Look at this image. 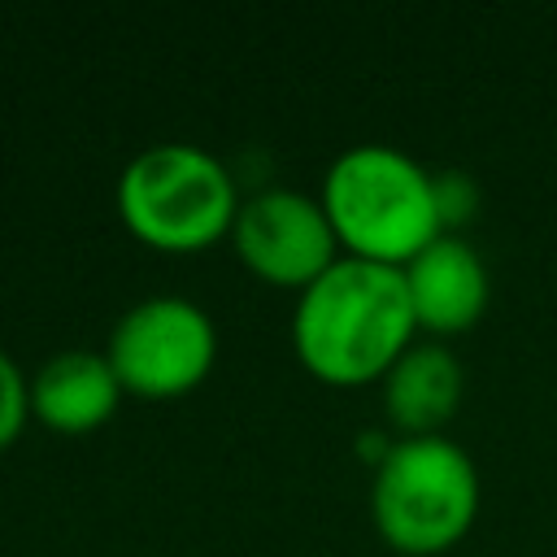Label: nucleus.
<instances>
[{
    "mask_svg": "<svg viewBox=\"0 0 557 557\" xmlns=\"http://www.w3.org/2000/svg\"><path fill=\"white\" fill-rule=\"evenodd\" d=\"M122 396L104 352L65 348L30 374V422L52 435H91L117 413Z\"/></svg>",
    "mask_w": 557,
    "mask_h": 557,
    "instance_id": "nucleus-9",
    "label": "nucleus"
},
{
    "mask_svg": "<svg viewBox=\"0 0 557 557\" xmlns=\"http://www.w3.org/2000/svg\"><path fill=\"white\" fill-rule=\"evenodd\" d=\"M231 248L252 278L296 296L344 257L322 200L296 187L248 191L231 226Z\"/></svg>",
    "mask_w": 557,
    "mask_h": 557,
    "instance_id": "nucleus-6",
    "label": "nucleus"
},
{
    "mask_svg": "<svg viewBox=\"0 0 557 557\" xmlns=\"http://www.w3.org/2000/svg\"><path fill=\"white\" fill-rule=\"evenodd\" d=\"M479 466L453 435L392 440L370 474L374 531L400 557H440L457 548L479 518Z\"/></svg>",
    "mask_w": 557,
    "mask_h": 557,
    "instance_id": "nucleus-4",
    "label": "nucleus"
},
{
    "mask_svg": "<svg viewBox=\"0 0 557 557\" xmlns=\"http://www.w3.org/2000/svg\"><path fill=\"white\" fill-rule=\"evenodd\" d=\"M418 322L396 265L339 257L318 274L292 313V352L326 387H366L413 348Z\"/></svg>",
    "mask_w": 557,
    "mask_h": 557,
    "instance_id": "nucleus-1",
    "label": "nucleus"
},
{
    "mask_svg": "<svg viewBox=\"0 0 557 557\" xmlns=\"http://www.w3.org/2000/svg\"><path fill=\"white\" fill-rule=\"evenodd\" d=\"M104 357L126 396L178 400L213 374L218 326L187 296H144L113 322Z\"/></svg>",
    "mask_w": 557,
    "mask_h": 557,
    "instance_id": "nucleus-5",
    "label": "nucleus"
},
{
    "mask_svg": "<svg viewBox=\"0 0 557 557\" xmlns=\"http://www.w3.org/2000/svg\"><path fill=\"white\" fill-rule=\"evenodd\" d=\"M344 257L405 270L444 235L435 213V170L392 144L344 148L318 187Z\"/></svg>",
    "mask_w": 557,
    "mask_h": 557,
    "instance_id": "nucleus-2",
    "label": "nucleus"
},
{
    "mask_svg": "<svg viewBox=\"0 0 557 557\" xmlns=\"http://www.w3.org/2000/svg\"><path fill=\"white\" fill-rule=\"evenodd\" d=\"M405 292L422 339H453L479 326L492 300V274L466 235H440L405 270Z\"/></svg>",
    "mask_w": 557,
    "mask_h": 557,
    "instance_id": "nucleus-7",
    "label": "nucleus"
},
{
    "mask_svg": "<svg viewBox=\"0 0 557 557\" xmlns=\"http://www.w3.org/2000/svg\"><path fill=\"white\" fill-rule=\"evenodd\" d=\"M383 418L396 440L444 435L466 400V366L444 339H418L379 383Z\"/></svg>",
    "mask_w": 557,
    "mask_h": 557,
    "instance_id": "nucleus-8",
    "label": "nucleus"
},
{
    "mask_svg": "<svg viewBox=\"0 0 557 557\" xmlns=\"http://www.w3.org/2000/svg\"><path fill=\"white\" fill-rule=\"evenodd\" d=\"M479 205H483V191L474 183V174L466 170H435V213H440V226L444 235H461V226H470L479 218Z\"/></svg>",
    "mask_w": 557,
    "mask_h": 557,
    "instance_id": "nucleus-10",
    "label": "nucleus"
},
{
    "mask_svg": "<svg viewBox=\"0 0 557 557\" xmlns=\"http://www.w3.org/2000/svg\"><path fill=\"white\" fill-rule=\"evenodd\" d=\"M113 205L144 248L196 257L231 239L244 196L222 157L187 139H161L122 165Z\"/></svg>",
    "mask_w": 557,
    "mask_h": 557,
    "instance_id": "nucleus-3",
    "label": "nucleus"
},
{
    "mask_svg": "<svg viewBox=\"0 0 557 557\" xmlns=\"http://www.w3.org/2000/svg\"><path fill=\"white\" fill-rule=\"evenodd\" d=\"M30 426V374L9 348H0V453Z\"/></svg>",
    "mask_w": 557,
    "mask_h": 557,
    "instance_id": "nucleus-11",
    "label": "nucleus"
}]
</instances>
